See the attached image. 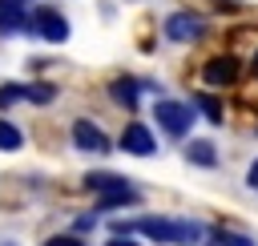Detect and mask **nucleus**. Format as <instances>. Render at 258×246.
I'll return each mask as SVG.
<instances>
[{"label":"nucleus","instance_id":"f257e3e1","mask_svg":"<svg viewBox=\"0 0 258 246\" xmlns=\"http://www.w3.org/2000/svg\"><path fill=\"white\" fill-rule=\"evenodd\" d=\"M117 234H145L153 242H177V246H194L202 238V226L194 222H177V218H137V222H117Z\"/></svg>","mask_w":258,"mask_h":246},{"label":"nucleus","instance_id":"f03ea898","mask_svg":"<svg viewBox=\"0 0 258 246\" xmlns=\"http://www.w3.org/2000/svg\"><path fill=\"white\" fill-rule=\"evenodd\" d=\"M153 113H157V125H161L169 137H185L189 125H194V109L181 105V101H157Z\"/></svg>","mask_w":258,"mask_h":246},{"label":"nucleus","instance_id":"7ed1b4c3","mask_svg":"<svg viewBox=\"0 0 258 246\" xmlns=\"http://www.w3.org/2000/svg\"><path fill=\"white\" fill-rule=\"evenodd\" d=\"M238 73H242V65H238V56H230V52H222V56H214V60H206V69H202V81H206L210 89H222V85H234V81H238Z\"/></svg>","mask_w":258,"mask_h":246},{"label":"nucleus","instance_id":"20e7f679","mask_svg":"<svg viewBox=\"0 0 258 246\" xmlns=\"http://www.w3.org/2000/svg\"><path fill=\"white\" fill-rule=\"evenodd\" d=\"M32 32H40V36L52 40V44H60V40H69V20H64L60 12H52V8H40V12L32 16Z\"/></svg>","mask_w":258,"mask_h":246},{"label":"nucleus","instance_id":"39448f33","mask_svg":"<svg viewBox=\"0 0 258 246\" xmlns=\"http://www.w3.org/2000/svg\"><path fill=\"white\" fill-rule=\"evenodd\" d=\"M202 32H206V24H202L198 12H173L165 20V36L169 40H198Z\"/></svg>","mask_w":258,"mask_h":246},{"label":"nucleus","instance_id":"423d86ee","mask_svg":"<svg viewBox=\"0 0 258 246\" xmlns=\"http://www.w3.org/2000/svg\"><path fill=\"white\" fill-rule=\"evenodd\" d=\"M121 149H125V153H137V157H149V153L157 149V141H153V133H149L141 121H133V125H125V133H121Z\"/></svg>","mask_w":258,"mask_h":246},{"label":"nucleus","instance_id":"0eeeda50","mask_svg":"<svg viewBox=\"0 0 258 246\" xmlns=\"http://www.w3.org/2000/svg\"><path fill=\"white\" fill-rule=\"evenodd\" d=\"M73 141H77V149H85V153H105V149H109V137H105L93 121H77V125H73Z\"/></svg>","mask_w":258,"mask_h":246},{"label":"nucleus","instance_id":"6e6552de","mask_svg":"<svg viewBox=\"0 0 258 246\" xmlns=\"http://www.w3.org/2000/svg\"><path fill=\"white\" fill-rule=\"evenodd\" d=\"M32 20L24 16L20 0H0V32H28Z\"/></svg>","mask_w":258,"mask_h":246},{"label":"nucleus","instance_id":"1a4fd4ad","mask_svg":"<svg viewBox=\"0 0 258 246\" xmlns=\"http://www.w3.org/2000/svg\"><path fill=\"white\" fill-rule=\"evenodd\" d=\"M85 186H89L93 194H117V190H129V181H125V177L105 173V169H101V173H89V177H85Z\"/></svg>","mask_w":258,"mask_h":246},{"label":"nucleus","instance_id":"9d476101","mask_svg":"<svg viewBox=\"0 0 258 246\" xmlns=\"http://www.w3.org/2000/svg\"><path fill=\"white\" fill-rule=\"evenodd\" d=\"M137 89H141V85H137L133 77H117V81H113V101H121L125 109H133V105H137Z\"/></svg>","mask_w":258,"mask_h":246},{"label":"nucleus","instance_id":"9b49d317","mask_svg":"<svg viewBox=\"0 0 258 246\" xmlns=\"http://www.w3.org/2000/svg\"><path fill=\"white\" fill-rule=\"evenodd\" d=\"M185 157H189L194 165H214V161H218V153H214L210 141H189V145H185Z\"/></svg>","mask_w":258,"mask_h":246},{"label":"nucleus","instance_id":"f8f14e48","mask_svg":"<svg viewBox=\"0 0 258 246\" xmlns=\"http://www.w3.org/2000/svg\"><path fill=\"white\" fill-rule=\"evenodd\" d=\"M20 145H24L20 129H16L12 121H4V117H0V149H8V153H12V149H20Z\"/></svg>","mask_w":258,"mask_h":246},{"label":"nucleus","instance_id":"ddd939ff","mask_svg":"<svg viewBox=\"0 0 258 246\" xmlns=\"http://www.w3.org/2000/svg\"><path fill=\"white\" fill-rule=\"evenodd\" d=\"M210 246H254L246 234H230V230H214L210 234Z\"/></svg>","mask_w":258,"mask_h":246},{"label":"nucleus","instance_id":"4468645a","mask_svg":"<svg viewBox=\"0 0 258 246\" xmlns=\"http://www.w3.org/2000/svg\"><path fill=\"white\" fill-rule=\"evenodd\" d=\"M24 97H28V101H36V105H48L56 93H52V85H44V81H40V85H24Z\"/></svg>","mask_w":258,"mask_h":246},{"label":"nucleus","instance_id":"2eb2a0df","mask_svg":"<svg viewBox=\"0 0 258 246\" xmlns=\"http://www.w3.org/2000/svg\"><path fill=\"white\" fill-rule=\"evenodd\" d=\"M194 101H198V109H202V113H206L214 125H222V105H218L210 93H202V97H194Z\"/></svg>","mask_w":258,"mask_h":246},{"label":"nucleus","instance_id":"dca6fc26","mask_svg":"<svg viewBox=\"0 0 258 246\" xmlns=\"http://www.w3.org/2000/svg\"><path fill=\"white\" fill-rule=\"evenodd\" d=\"M20 97H24V85H4V89H0V109H8V105L20 101Z\"/></svg>","mask_w":258,"mask_h":246},{"label":"nucleus","instance_id":"f3484780","mask_svg":"<svg viewBox=\"0 0 258 246\" xmlns=\"http://www.w3.org/2000/svg\"><path fill=\"white\" fill-rule=\"evenodd\" d=\"M44 246H85V242H81V238H48Z\"/></svg>","mask_w":258,"mask_h":246},{"label":"nucleus","instance_id":"a211bd4d","mask_svg":"<svg viewBox=\"0 0 258 246\" xmlns=\"http://www.w3.org/2000/svg\"><path fill=\"white\" fill-rule=\"evenodd\" d=\"M89 226H97V214H85V218H77V230H89Z\"/></svg>","mask_w":258,"mask_h":246},{"label":"nucleus","instance_id":"6ab92c4d","mask_svg":"<svg viewBox=\"0 0 258 246\" xmlns=\"http://www.w3.org/2000/svg\"><path fill=\"white\" fill-rule=\"evenodd\" d=\"M109 246H137V242H133L129 234H113V242H109Z\"/></svg>","mask_w":258,"mask_h":246},{"label":"nucleus","instance_id":"aec40b11","mask_svg":"<svg viewBox=\"0 0 258 246\" xmlns=\"http://www.w3.org/2000/svg\"><path fill=\"white\" fill-rule=\"evenodd\" d=\"M246 181H250V186H254V190H258V161H254V165H250V177H246Z\"/></svg>","mask_w":258,"mask_h":246},{"label":"nucleus","instance_id":"412c9836","mask_svg":"<svg viewBox=\"0 0 258 246\" xmlns=\"http://www.w3.org/2000/svg\"><path fill=\"white\" fill-rule=\"evenodd\" d=\"M254 77H258V52H254Z\"/></svg>","mask_w":258,"mask_h":246}]
</instances>
